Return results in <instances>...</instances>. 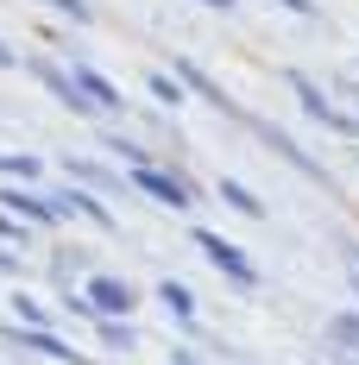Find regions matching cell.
<instances>
[{
	"label": "cell",
	"instance_id": "cell-1",
	"mask_svg": "<svg viewBox=\"0 0 359 365\" xmlns=\"http://www.w3.org/2000/svg\"><path fill=\"white\" fill-rule=\"evenodd\" d=\"M139 182H145V189H158V195H164L171 208H183V189H177L171 177H164V170H139Z\"/></svg>",
	"mask_w": 359,
	"mask_h": 365
},
{
	"label": "cell",
	"instance_id": "cell-4",
	"mask_svg": "<svg viewBox=\"0 0 359 365\" xmlns=\"http://www.w3.org/2000/svg\"><path fill=\"white\" fill-rule=\"evenodd\" d=\"M215 6H233V0H215Z\"/></svg>",
	"mask_w": 359,
	"mask_h": 365
},
{
	"label": "cell",
	"instance_id": "cell-3",
	"mask_svg": "<svg viewBox=\"0 0 359 365\" xmlns=\"http://www.w3.org/2000/svg\"><path fill=\"white\" fill-rule=\"evenodd\" d=\"M6 63H13V51H6V44H0V70H6Z\"/></svg>",
	"mask_w": 359,
	"mask_h": 365
},
{
	"label": "cell",
	"instance_id": "cell-2",
	"mask_svg": "<svg viewBox=\"0 0 359 365\" xmlns=\"http://www.w3.org/2000/svg\"><path fill=\"white\" fill-rule=\"evenodd\" d=\"M82 82H89V95H95V101H108V113L120 108V95H113V88H108V82H101L95 70H82Z\"/></svg>",
	"mask_w": 359,
	"mask_h": 365
}]
</instances>
